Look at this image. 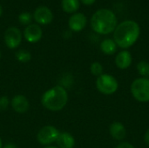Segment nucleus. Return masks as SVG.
Wrapping results in <instances>:
<instances>
[{
	"label": "nucleus",
	"instance_id": "nucleus-1",
	"mask_svg": "<svg viewBox=\"0 0 149 148\" xmlns=\"http://www.w3.org/2000/svg\"><path fill=\"white\" fill-rule=\"evenodd\" d=\"M141 34L139 24L134 20H125L116 26L113 31V40L118 47L128 49L138 40Z\"/></svg>",
	"mask_w": 149,
	"mask_h": 148
},
{
	"label": "nucleus",
	"instance_id": "nucleus-2",
	"mask_svg": "<svg viewBox=\"0 0 149 148\" xmlns=\"http://www.w3.org/2000/svg\"><path fill=\"white\" fill-rule=\"evenodd\" d=\"M118 25L115 13L107 8L96 10L91 17V27L94 32L100 35H107L114 31Z\"/></svg>",
	"mask_w": 149,
	"mask_h": 148
},
{
	"label": "nucleus",
	"instance_id": "nucleus-3",
	"mask_svg": "<svg viewBox=\"0 0 149 148\" xmlns=\"http://www.w3.org/2000/svg\"><path fill=\"white\" fill-rule=\"evenodd\" d=\"M68 102V92L62 85L53 86L45 91L41 97L42 106L49 111L62 110Z\"/></svg>",
	"mask_w": 149,
	"mask_h": 148
},
{
	"label": "nucleus",
	"instance_id": "nucleus-4",
	"mask_svg": "<svg viewBox=\"0 0 149 148\" xmlns=\"http://www.w3.org/2000/svg\"><path fill=\"white\" fill-rule=\"evenodd\" d=\"M133 97L139 102H149V79L139 78L133 81L131 85Z\"/></svg>",
	"mask_w": 149,
	"mask_h": 148
},
{
	"label": "nucleus",
	"instance_id": "nucleus-5",
	"mask_svg": "<svg viewBox=\"0 0 149 148\" xmlns=\"http://www.w3.org/2000/svg\"><path fill=\"white\" fill-rule=\"evenodd\" d=\"M96 87L102 94L112 95L117 92L119 88V83L113 75L101 74L96 79Z\"/></svg>",
	"mask_w": 149,
	"mask_h": 148
},
{
	"label": "nucleus",
	"instance_id": "nucleus-6",
	"mask_svg": "<svg viewBox=\"0 0 149 148\" xmlns=\"http://www.w3.org/2000/svg\"><path fill=\"white\" fill-rule=\"evenodd\" d=\"M60 132L53 126H43L37 134V140L43 146H49L56 142Z\"/></svg>",
	"mask_w": 149,
	"mask_h": 148
},
{
	"label": "nucleus",
	"instance_id": "nucleus-7",
	"mask_svg": "<svg viewBox=\"0 0 149 148\" xmlns=\"http://www.w3.org/2000/svg\"><path fill=\"white\" fill-rule=\"evenodd\" d=\"M4 43L10 49L17 48L22 41V33L17 27H9L4 32Z\"/></svg>",
	"mask_w": 149,
	"mask_h": 148
},
{
	"label": "nucleus",
	"instance_id": "nucleus-8",
	"mask_svg": "<svg viewBox=\"0 0 149 148\" xmlns=\"http://www.w3.org/2000/svg\"><path fill=\"white\" fill-rule=\"evenodd\" d=\"M33 19L38 24H49L53 19V14L48 7L39 6L35 10L33 13Z\"/></svg>",
	"mask_w": 149,
	"mask_h": 148
},
{
	"label": "nucleus",
	"instance_id": "nucleus-9",
	"mask_svg": "<svg viewBox=\"0 0 149 148\" xmlns=\"http://www.w3.org/2000/svg\"><path fill=\"white\" fill-rule=\"evenodd\" d=\"M24 36L27 42L34 44L38 42L43 36L41 27L37 24H31L27 25L24 31Z\"/></svg>",
	"mask_w": 149,
	"mask_h": 148
},
{
	"label": "nucleus",
	"instance_id": "nucleus-10",
	"mask_svg": "<svg viewBox=\"0 0 149 148\" xmlns=\"http://www.w3.org/2000/svg\"><path fill=\"white\" fill-rule=\"evenodd\" d=\"M86 24H87V18L86 15L80 12L74 13L72 16H71L68 21L69 28L75 32L81 31L86 27Z\"/></svg>",
	"mask_w": 149,
	"mask_h": 148
},
{
	"label": "nucleus",
	"instance_id": "nucleus-11",
	"mask_svg": "<svg viewBox=\"0 0 149 148\" xmlns=\"http://www.w3.org/2000/svg\"><path fill=\"white\" fill-rule=\"evenodd\" d=\"M10 106L12 109L17 113H25L30 108V103L24 95H16L10 100Z\"/></svg>",
	"mask_w": 149,
	"mask_h": 148
},
{
	"label": "nucleus",
	"instance_id": "nucleus-12",
	"mask_svg": "<svg viewBox=\"0 0 149 148\" xmlns=\"http://www.w3.org/2000/svg\"><path fill=\"white\" fill-rule=\"evenodd\" d=\"M133 62V58L130 51L123 50L120 51L115 57V65L119 69L125 70L127 69Z\"/></svg>",
	"mask_w": 149,
	"mask_h": 148
},
{
	"label": "nucleus",
	"instance_id": "nucleus-13",
	"mask_svg": "<svg viewBox=\"0 0 149 148\" xmlns=\"http://www.w3.org/2000/svg\"><path fill=\"white\" fill-rule=\"evenodd\" d=\"M109 133L111 136L116 140H122L126 138L127 130L125 126L120 122H113L109 127Z\"/></svg>",
	"mask_w": 149,
	"mask_h": 148
},
{
	"label": "nucleus",
	"instance_id": "nucleus-14",
	"mask_svg": "<svg viewBox=\"0 0 149 148\" xmlns=\"http://www.w3.org/2000/svg\"><path fill=\"white\" fill-rule=\"evenodd\" d=\"M56 143L58 148H73L75 146V139L71 133L64 132L59 133Z\"/></svg>",
	"mask_w": 149,
	"mask_h": 148
},
{
	"label": "nucleus",
	"instance_id": "nucleus-15",
	"mask_svg": "<svg viewBox=\"0 0 149 148\" xmlns=\"http://www.w3.org/2000/svg\"><path fill=\"white\" fill-rule=\"evenodd\" d=\"M117 44L113 39L106 38L100 44V50L106 55H113L117 51Z\"/></svg>",
	"mask_w": 149,
	"mask_h": 148
},
{
	"label": "nucleus",
	"instance_id": "nucleus-16",
	"mask_svg": "<svg viewBox=\"0 0 149 148\" xmlns=\"http://www.w3.org/2000/svg\"><path fill=\"white\" fill-rule=\"evenodd\" d=\"M62 8L66 13H75L79 8V0H62Z\"/></svg>",
	"mask_w": 149,
	"mask_h": 148
},
{
	"label": "nucleus",
	"instance_id": "nucleus-17",
	"mask_svg": "<svg viewBox=\"0 0 149 148\" xmlns=\"http://www.w3.org/2000/svg\"><path fill=\"white\" fill-rule=\"evenodd\" d=\"M136 68L142 78H149V63L148 61H140L137 64Z\"/></svg>",
	"mask_w": 149,
	"mask_h": 148
},
{
	"label": "nucleus",
	"instance_id": "nucleus-18",
	"mask_svg": "<svg viewBox=\"0 0 149 148\" xmlns=\"http://www.w3.org/2000/svg\"><path fill=\"white\" fill-rule=\"evenodd\" d=\"M16 58L20 63L24 64V63L29 62L31 59V54L30 53V51H28L24 49H21L16 52Z\"/></svg>",
	"mask_w": 149,
	"mask_h": 148
},
{
	"label": "nucleus",
	"instance_id": "nucleus-19",
	"mask_svg": "<svg viewBox=\"0 0 149 148\" xmlns=\"http://www.w3.org/2000/svg\"><path fill=\"white\" fill-rule=\"evenodd\" d=\"M90 71L93 75L99 77L103 74V66L100 62H93L90 66Z\"/></svg>",
	"mask_w": 149,
	"mask_h": 148
},
{
	"label": "nucleus",
	"instance_id": "nucleus-20",
	"mask_svg": "<svg viewBox=\"0 0 149 148\" xmlns=\"http://www.w3.org/2000/svg\"><path fill=\"white\" fill-rule=\"evenodd\" d=\"M33 17L29 13V12H23L19 14L18 16V21L20 24H24V25H29L31 24V22L32 20Z\"/></svg>",
	"mask_w": 149,
	"mask_h": 148
},
{
	"label": "nucleus",
	"instance_id": "nucleus-21",
	"mask_svg": "<svg viewBox=\"0 0 149 148\" xmlns=\"http://www.w3.org/2000/svg\"><path fill=\"white\" fill-rule=\"evenodd\" d=\"M10 100L8 99L7 96H2L0 97V112L4 111L8 108L9 104H10Z\"/></svg>",
	"mask_w": 149,
	"mask_h": 148
},
{
	"label": "nucleus",
	"instance_id": "nucleus-22",
	"mask_svg": "<svg viewBox=\"0 0 149 148\" xmlns=\"http://www.w3.org/2000/svg\"><path fill=\"white\" fill-rule=\"evenodd\" d=\"M116 148H135L132 144L128 143V142H121L120 144H119Z\"/></svg>",
	"mask_w": 149,
	"mask_h": 148
},
{
	"label": "nucleus",
	"instance_id": "nucleus-23",
	"mask_svg": "<svg viewBox=\"0 0 149 148\" xmlns=\"http://www.w3.org/2000/svg\"><path fill=\"white\" fill-rule=\"evenodd\" d=\"M144 140H145V143L147 144V146L149 147V128L147 130V132L144 135Z\"/></svg>",
	"mask_w": 149,
	"mask_h": 148
},
{
	"label": "nucleus",
	"instance_id": "nucleus-24",
	"mask_svg": "<svg viewBox=\"0 0 149 148\" xmlns=\"http://www.w3.org/2000/svg\"><path fill=\"white\" fill-rule=\"evenodd\" d=\"M82 2V3H84L85 5H92L95 3L96 0H80Z\"/></svg>",
	"mask_w": 149,
	"mask_h": 148
},
{
	"label": "nucleus",
	"instance_id": "nucleus-25",
	"mask_svg": "<svg viewBox=\"0 0 149 148\" xmlns=\"http://www.w3.org/2000/svg\"><path fill=\"white\" fill-rule=\"evenodd\" d=\"M3 148H17V146H16V145H14V144H12V143H8V144H6L4 147H3Z\"/></svg>",
	"mask_w": 149,
	"mask_h": 148
},
{
	"label": "nucleus",
	"instance_id": "nucleus-26",
	"mask_svg": "<svg viewBox=\"0 0 149 148\" xmlns=\"http://www.w3.org/2000/svg\"><path fill=\"white\" fill-rule=\"evenodd\" d=\"M44 148H58V147H53V146H46Z\"/></svg>",
	"mask_w": 149,
	"mask_h": 148
},
{
	"label": "nucleus",
	"instance_id": "nucleus-27",
	"mask_svg": "<svg viewBox=\"0 0 149 148\" xmlns=\"http://www.w3.org/2000/svg\"><path fill=\"white\" fill-rule=\"evenodd\" d=\"M2 13H3V8H2V6L0 5V17L2 16Z\"/></svg>",
	"mask_w": 149,
	"mask_h": 148
},
{
	"label": "nucleus",
	"instance_id": "nucleus-28",
	"mask_svg": "<svg viewBox=\"0 0 149 148\" xmlns=\"http://www.w3.org/2000/svg\"><path fill=\"white\" fill-rule=\"evenodd\" d=\"M0 148H3V143H2V140L0 138Z\"/></svg>",
	"mask_w": 149,
	"mask_h": 148
},
{
	"label": "nucleus",
	"instance_id": "nucleus-29",
	"mask_svg": "<svg viewBox=\"0 0 149 148\" xmlns=\"http://www.w3.org/2000/svg\"><path fill=\"white\" fill-rule=\"evenodd\" d=\"M0 59H1V51H0Z\"/></svg>",
	"mask_w": 149,
	"mask_h": 148
}]
</instances>
